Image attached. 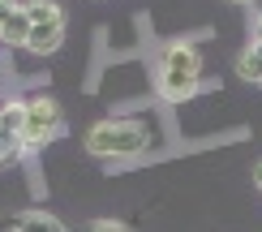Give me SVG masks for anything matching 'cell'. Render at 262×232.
<instances>
[{
	"label": "cell",
	"mask_w": 262,
	"mask_h": 232,
	"mask_svg": "<svg viewBox=\"0 0 262 232\" xmlns=\"http://www.w3.org/2000/svg\"><path fill=\"white\" fill-rule=\"evenodd\" d=\"M150 146V129L142 120H99L86 129V151L99 159H129Z\"/></svg>",
	"instance_id": "1"
},
{
	"label": "cell",
	"mask_w": 262,
	"mask_h": 232,
	"mask_svg": "<svg viewBox=\"0 0 262 232\" xmlns=\"http://www.w3.org/2000/svg\"><path fill=\"white\" fill-rule=\"evenodd\" d=\"M202 56L198 48H189V43H172L168 52H163V65H159V95L168 99V103H181V99H193L202 91Z\"/></svg>",
	"instance_id": "2"
},
{
	"label": "cell",
	"mask_w": 262,
	"mask_h": 232,
	"mask_svg": "<svg viewBox=\"0 0 262 232\" xmlns=\"http://www.w3.org/2000/svg\"><path fill=\"white\" fill-rule=\"evenodd\" d=\"M64 120H60V108L52 103L48 95H35L26 99V125H21V151L26 146H43V142L60 138Z\"/></svg>",
	"instance_id": "3"
},
{
	"label": "cell",
	"mask_w": 262,
	"mask_h": 232,
	"mask_svg": "<svg viewBox=\"0 0 262 232\" xmlns=\"http://www.w3.org/2000/svg\"><path fill=\"white\" fill-rule=\"evenodd\" d=\"M21 13L30 17V26H64V13H60L56 0H26Z\"/></svg>",
	"instance_id": "4"
},
{
	"label": "cell",
	"mask_w": 262,
	"mask_h": 232,
	"mask_svg": "<svg viewBox=\"0 0 262 232\" xmlns=\"http://www.w3.org/2000/svg\"><path fill=\"white\" fill-rule=\"evenodd\" d=\"M13 232H64V224L48 211H21L13 219Z\"/></svg>",
	"instance_id": "5"
},
{
	"label": "cell",
	"mask_w": 262,
	"mask_h": 232,
	"mask_svg": "<svg viewBox=\"0 0 262 232\" xmlns=\"http://www.w3.org/2000/svg\"><path fill=\"white\" fill-rule=\"evenodd\" d=\"M60 39H64V26H30L26 48H30V52H39V56H48V52H56V48H60Z\"/></svg>",
	"instance_id": "6"
},
{
	"label": "cell",
	"mask_w": 262,
	"mask_h": 232,
	"mask_svg": "<svg viewBox=\"0 0 262 232\" xmlns=\"http://www.w3.org/2000/svg\"><path fill=\"white\" fill-rule=\"evenodd\" d=\"M0 39H9L13 48H26V39H30V17L21 13V5L13 9V13H9L5 26H0Z\"/></svg>",
	"instance_id": "7"
},
{
	"label": "cell",
	"mask_w": 262,
	"mask_h": 232,
	"mask_svg": "<svg viewBox=\"0 0 262 232\" xmlns=\"http://www.w3.org/2000/svg\"><path fill=\"white\" fill-rule=\"evenodd\" d=\"M236 73H241L245 82H262V52L254 48V43L241 52V60H236Z\"/></svg>",
	"instance_id": "8"
},
{
	"label": "cell",
	"mask_w": 262,
	"mask_h": 232,
	"mask_svg": "<svg viewBox=\"0 0 262 232\" xmlns=\"http://www.w3.org/2000/svg\"><path fill=\"white\" fill-rule=\"evenodd\" d=\"M21 155V142L17 138H0V168H5V163H13Z\"/></svg>",
	"instance_id": "9"
},
{
	"label": "cell",
	"mask_w": 262,
	"mask_h": 232,
	"mask_svg": "<svg viewBox=\"0 0 262 232\" xmlns=\"http://www.w3.org/2000/svg\"><path fill=\"white\" fill-rule=\"evenodd\" d=\"M91 232H129V228L116 224V219H99V224H91Z\"/></svg>",
	"instance_id": "10"
},
{
	"label": "cell",
	"mask_w": 262,
	"mask_h": 232,
	"mask_svg": "<svg viewBox=\"0 0 262 232\" xmlns=\"http://www.w3.org/2000/svg\"><path fill=\"white\" fill-rule=\"evenodd\" d=\"M13 9H17L13 0H0V26H5V22H9V13H13Z\"/></svg>",
	"instance_id": "11"
},
{
	"label": "cell",
	"mask_w": 262,
	"mask_h": 232,
	"mask_svg": "<svg viewBox=\"0 0 262 232\" xmlns=\"http://www.w3.org/2000/svg\"><path fill=\"white\" fill-rule=\"evenodd\" d=\"M254 48H262V17L254 22Z\"/></svg>",
	"instance_id": "12"
},
{
	"label": "cell",
	"mask_w": 262,
	"mask_h": 232,
	"mask_svg": "<svg viewBox=\"0 0 262 232\" xmlns=\"http://www.w3.org/2000/svg\"><path fill=\"white\" fill-rule=\"evenodd\" d=\"M254 181H258V189H262V163H258V168H254Z\"/></svg>",
	"instance_id": "13"
},
{
	"label": "cell",
	"mask_w": 262,
	"mask_h": 232,
	"mask_svg": "<svg viewBox=\"0 0 262 232\" xmlns=\"http://www.w3.org/2000/svg\"><path fill=\"white\" fill-rule=\"evenodd\" d=\"M232 5H249V0H232Z\"/></svg>",
	"instance_id": "14"
},
{
	"label": "cell",
	"mask_w": 262,
	"mask_h": 232,
	"mask_svg": "<svg viewBox=\"0 0 262 232\" xmlns=\"http://www.w3.org/2000/svg\"><path fill=\"white\" fill-rule=\"evenodd\" d=\"M258 52H262V48H258Z\"/></svg>",
	"instance_id": "15"
}]
</instances>
